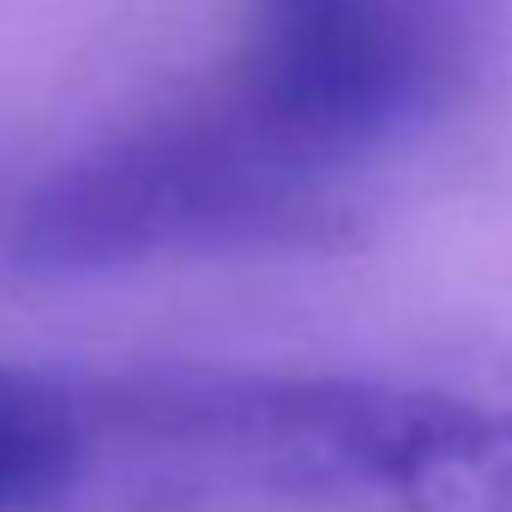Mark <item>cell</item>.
<instances>
[{
    "mask_svg": "<svg viewBox=\"0 0 512 512\" xmlns=\"http://www.w3.org/2000/svg\"><path fill=\"white\" fill-rule=\"evenodd\" d=\"M350 193L296 169L211 91L61 163L13 223L37 278H91L175 253L302 247L344 223Z\"/></svg>",
    "mask_w": 512,
    "mask_h": 512,
    "instance_id": "cell-1",
    "label": "cell"
},
{
    "mask_svg": "<svg viewBox=\"0 0 512 512\" xmlns=\"http://www.w3.org/2000/svg\"><path fill=\"white\" fill-rule=\"evenodd\" d=\"M476 31V0H241V49L211 91L350 193L380 151L464 97Z\"/></svg>",
    "mask_w": 512,
    "mask_h": 512,
    "instance_id": "cell-2",
    "label": "cell"
},
{
    "mask_svg": "<svg viewBox=\"0 0 512 512\" xmlns=\"http://www.w3.org/2000/svg\"><path fill=\"white\" fill-rule=\"evenodd\" d=\"M0 512H91V386L0 362Z\"/></svg>",
    "mask_w": 512,
    "mask_h": 512,
    "instance_id": "cell-3",
    "label": "cell"
}]
</instances>
